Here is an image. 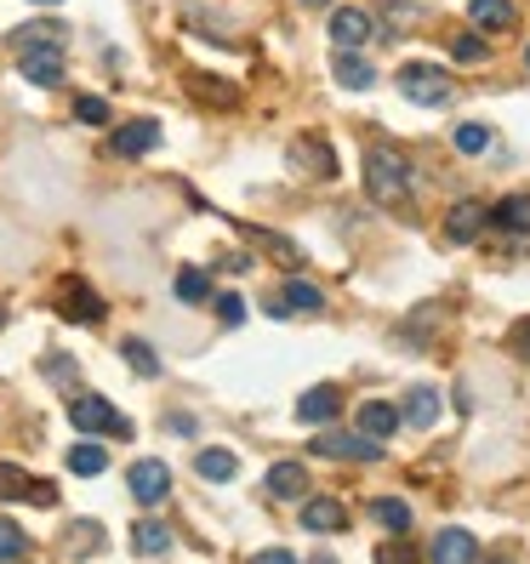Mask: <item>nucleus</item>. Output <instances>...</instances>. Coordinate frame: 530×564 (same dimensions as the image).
Instances as JSON below:
<instances>
[{"instance_id":"nucleus-1","label":"nucleus","mask_w":530,"mask_h":564,"mask_svg":"<svg viewBox=\"0 0 530 564\" xmlns=\"http://www.w3.org/2000/svg\"><path fill=\"white\" fill-rule=\"evenodd\" d=\"M365 189H371V200H383V205L406 200L411 194L406 154H399V148H365Z\"/></svg>"},{"instance_id":"nucleus-2","label":"nucleus","mask_w":530,"mask_h":564,"mask_svg":"<svg viewBox=\"0 0 530 564\" xmlns=\"http://www.w3.org/2000/svg\"><path fill=\"white\" fill-rule=\"evenodd\" d=\"M399 92H406V103H417V109H445V103L457 97V86H450V74L439 63H406L399 69Z\"/></svg>"},{"instance_id":"nucleus-3","label":"nucleus","mask_w":530,"mask_h":564,"mask_svg":"<svg viewBox=\"0 0 530 564\" xmlns=\"http://www.w3.org/2000/svg\"><path fill=\"white\" fill-rule=\"evenodd\" d=\"M69 422L81 428V433H109V440H132V422H125L109 399H97V394H74V399H69Z\"/></svg>"},{"instance_id":"nucleus-4","label":"nucleus","mask_w":530,"mask_h":564,"mask_svg":"<svg viewBox=\"0 0 530 564\" xmlns=\"http://www.w3.org/2000/svg\"><path fill=\"white\" fill-rule=\"evenodd\" d=\"M314 456L332 461H383V440H365L360 428H325L314 440Z\"/></svg>"},{"instance_id":"nucleus-5","label":"nucleus","mask_w":530,"mask_h":564,"mask_svg":"<svg viewBox=\"0 0 530 564\" xmlns=\"http://www.w3.org/2000/svg\"><path fill=\"white\" fill-rule=\"evenodd\" d=\"M58 314L74 320V325H97L104 320V297H97L86 279H63V291H58Z\"/></svg>"},{"instance_id":"nucleus-6","label":"nucleus","mask_w":530,"mask_h":564,"mask_svg":"<svg viewBox=\"0 0 530 564\" xmlns=\"http://www.w3.org/2000/svg\"><path fill=\"white\" fill-rule=\"evenodd\" d=\"M148 148H160V125H155V120H125V125H115L109 154H120V160H143Z\"/></svg>"},{"instance_id":"nucleus-7","label":"nucleus","mask_w":530,"mask_h":564,"mask_svg":"<svg viewBox=\"0 0 530 564\" xmlns=\"http://www.w3.org/2000/svg\"><path fill=\"white\" fill-rule=\"evenodd\" d=\"M125 484H132V496H137L143 507H155V502L171 496V468H166V461H132Z\"/></svg>"},{"instance_id":"nucleus-8","label":"nucleus","mask_w":530,"mask_h":564,"mask_svg":"<svg viewBox=\"0 0 530 564\" xmlns=\"http://www.w3.org/2000/svg\"><path fill=\"white\" fill-rule=\"evenodd\" d=\"M63 40H69L63 17H35L23 29H12V51H63Z\"/></svg>"},{"instance_id":"nucleus-9","label":"nucleus","mask_w":530,"mask_h":564,"mask_svg":"<svg viewBox=\"0 0 530 564\" xmlns=\"http://www.w3.org/2000/svg\"><path fill=\"white\" fill-rule=\"evenodd\" d=\"M485 223H491L485 200H457V205H450V217H445V235L457 240V245H468V240L485 235Z\"/></svg>"},{"instance_id":"nucleus-10","label":"nucleus","mask_w":530,"mask_h":564,"mask_svg":"<svg viewBox=\"0 0 530 564\" xmlns=\"http://www.w3.org/2000/svg\"><path fill=\"white\" fill-rule=\"evenodd\" d=\"M17 69L29 86H63V51H17Z\"/></svg>"},{"instance_id":"nucleus-11","label":"nucleus","mask_w":530,"mask_h":564,"mask_svg":"<svg viewBox=\"0 0 530 564\" xmlns=\"http://www.w3.org/2000/svg\"><path fill=\"white\" fill-rule=\"evenodd\" d=\"M17 496H35L40 507H52L58 502V491L52 484H35L23 468H12V461H0V502H17Z\"/></svg>"},{"instance_id":"nucleus-12","label":"nucleus","mask_w":530,"mask_h":564,"mask_svg":"<svg viewBox=\"0 0 530 564\" xmlns=\"http://www.w3.org/2000/svg\"><path fill=\"white\" fill-rule=\"evenodd\" d=\"M427 559H434V564H473V559H479L473 530H457V525L439 530V536H434V548H427Z\"/></svg>"},{"instance_id":"nucleus-13","label":"nucleus","mask_w":530,"mask_h":564,"mask_svg":"<svg viewBox=\"0 0 530 564\" xmlns=\"http://www.w3.org/2000/svg\"><path fill=\"white\" fill-rule=\"evenodd\" d=\"M348 525V513L337 496H309L302 502V530H314V536H337Z\"/></svg>"},{"instance_id":"nucleus-14","label":"nucleus","mask_w":530,"mask_h":564,"mask_svg":"<svg viewBox=\"0 0 530 564\" xmlns=\"http://www.w3.org/2000/svg\"><path fill=\"white\" fill-rule=\"evenodd\" d=\"M325 29H332V40H337L342 51H353V46H365V40H371V17H365L360 7H337Z\"/></svg>"},{"instance_id":"nucleus-15","label":"nucleus","mask_w":530,"mask_h":564,"mask_svg":"<svg viewBox=\"0 0 530 564\" xmlns=\"http://www.w3.org/2000/svg\"><path fill=\"white\" fill-rule=\"evenodd\" d=\"M297 417L302 422H337L342 417V394L332 388V382H320V388H309L297 399Z\"/></svg>"},{"instance_id":"nucleus-16","label":"nucleus","mask_w":530,"mask_h":564,"mask_svg":"<svg viewBox=\"0 0 530 564\" xmlns=\"http://www.w3.org/2000/svg\"><path fill=\"white\" fill-rule=\"evenodd\" d=\"M302 491H309V468H302V461H274L268 468V496L302 502Z\"/></svg>"},{"instance_id":"nucleus-17","label":"nucleus","mask_w":530,"mask_h":564,"mask_svg":"<svg viewBox=\"0 0 530 564\" xmlns=\"http://www.w3.org/2000/svg\"><path fill=\"white\" fill-rule=\"evenodd\" d=\"M132 548H137V559H166V553H171V525L137 519V525H132Z\"/></svg>"},{"instance_id":"nucleus-18","label":"nucleus","mask_w":530,"mask_h":564,"mask_svg":"<svg viewBox=\"0 0 530 564\" xmlns=\"http://www.w3.org/2000/svg\"><path fill=\"white\" fill-rule=\"evenodd\" d=\"M189 97H200V103H212V109H234L240 103V86H229V81H212V74H189Z\"/></svg>"},{"instance_id":"nucleus-19","label":"nucleus","mask_w":530,"mask_h":564,"mask_svg":"<svg viewBox=\"0 0 530 564\" xmlns=\"http://www.w3.org/2000/svg\"><path fill=\"white\" fill-rule=\"evenodd\" d=\"M291 166H297V171H314V177H337V154L325 148L320 137H309V143L291 148Z\"/></svg>"},{"instance_id":"nucleus-20","label":"nucleus","mask_w":530,"mask_h":564,"mask_svg":"<svg viewBox=\"0 0 530 564\" xmlns=\"http://www.w3.org/2000/svg\"><path fill=\"white\" fill-rule=\"evenodd\" d=\"M468 17L479 29L502 35V29H514V0H468Z\"/></svg>"},{"instance_id":"nucleus-21","label":"nucleus","mask_w":530,"mask_h":564,"mask_svg":"<svg viewBox=\"0 0 530 564\" xmlns=\"http://www.w3.org/2000/svg\"><path fill=\"white\" fill-rule=\"evenodd\" d=\"M399 422H417V428H434L439 422V394L427 388V382H417V388L406 394V417Z\"/></svg>"},{"instance_id":"nucleus-22","label":"nucleus","mask_w":530,"mask_h":564,"mask_svg":"<svg viewBox=\"0 0 530 564\" xmlns=\"http://www.w3.org/2000/svg\"><path fill=\"white\" fill-rule=\"evenodd\" d=\"M332 74H337V86H348V92H365V86H376V69L360 58V51H342Z\"/></svg>"},{"instance_id":"nucleus-23","label":"nucleus","mask_w":530,"mask_h":564,"mask_svg":"<svg viewBox=\"0 0 530 564\" xmlns=\"http://www.w3.org/2000/svg\"><path fill=\"white\" fill-rule=\"evenodd\" d=\"M394 422H399V410H394L388 399H371V405L360 410V433H365V440H388Z\"/></svg>"},{"instance_id":"nucleus-24","label":"nucleus","mask_w":530,"mask_h":564,"mask_svg":"<svg viewBox=\"0 0 530 564\" xmlns=\"http://www.w3.org/2000/svg\"><path fill=\"white\" fill-rule=\"evenodd\" d=\"M194 468H200V479H206V484H229L240 461H234V451H200Z\"/></svg>"},{"instance_id":"nucleus-25","label":"nucleus","mask_w":530,"mask_h":564,"mask_svg":"<svg viewBox=\"0 0 530 564\" xmlns=\"http://www.w3.org/2000/svg\"><path fill=\"white\" fill-rule=\"evenodd\" d=\"M491 223H496V228H514V235H530V194H508V200L491 212Z\"/></svg>"},{"instance_id":"nucleus-26","label":"nucleus","mask_w":530,"mask_h":564,"mask_svg":"<svg viewBox=\"0 0 530 564\" xmlns=\"http://www.w3.org/2000/svg\"><path fill=\"white\" fill-rule=\"evenodd\" d=\"M371 519L383 525V530H394V536H406V530H411V507L399 502V496H376V502H371Z\"/></svg>"},{"instance_id":"nucleus-27","label":"nucleus","mask_w":530,"mask_h":564,"mask_svg":"<svg viewBox=\"0 0 530 564\" xmlns=\"http://www.w3.org/2000/svg\"><path fill=\"white\" fill-rule=\"evenodd\" d=\"M286 308H302V314H320V308H325V291L320 286H309V279H286Z\"/></svg>"},{"instance_id":"nucleus-28","label":"nucleus","mask_w":530,"mask_h":564,"mask_svg":"<svg viewBox=\"0 0 530 564\" xmlns=\"http://www.w3.org/2000/svg\"><path fill=\"white\" fill-rule=\"evenodd\" d=\"M450 143H457L462 154H491L496 132H491V125H479V120H468V125H457V137H450Z\"/></svg>"},{"instance_id":"nucleus-29","label":"nucleus","mask_w":530,"mask_h":564,"mask_svg":"<svg viewBox=\"0 0 530 564\" xmlns=\"http://www.w3.org/2000/svg\"><path fill=\"white\" fill-rule=\"evenodd\" d=\"M177 297H183V302H206L212 297V274L206 268H177Z\"/></svg>"},{"instance_id":"nucleus-30","label":"nucleus","mask_w":530,"mask_h":564,"mask_svg":"<svg viewBox=\"0 0 530 564\" xmlns=\"http://www.w3.org/2000/svg\"><path fill=\"white\" fill-rule=\"evenodd\" d=\"M69 468L81 473V479H97V473L109 468V456H104V445H74L69 451Z\"/></svg>"},{"instance_id":"nucleus-31","label":"nucleus","mask_w":530,"mask_h":564,"mask_svg":"<svg viewBox=\"0 0 530 564\" xmlns=\"http://www.w3.org/2000/svg\"><path fill=\"white\" fill-rule=\"evenodd\" d=\"M23 553H29V536H23V525L0 519V564H17Z\"/></svg>"},{"instance_id":"nucleus-32","label":"nucleus","mask_w":530,"mask_h":564,"mask_svg":"<svg viewBox=\"0 0 530 564\" xmlns=\"http://www.w3.org/2000/svg\"><path fill=\"white\" fill-rule=\"evenodd\" d=\"M450 58H457V63H485L491 58V40L485 35H457V40H450Z\"/></svg>"},{"instance_id":"nucleus-33","label":"nucleus","mask_w":530,"mask_h":564,"mask_svg":"<svg viewBox=\"0 0 530 564\" xmlns=\"http://www.w3.org/2000/svg\"><path fill=\"white\" fill-rule=\"evenodd\" d=\"M120 353L132 359V371H137V376H160V359H155V348H148V343H137V337H132V343H120Z\"/></svg>"},{"instance_id":"nucleus-34","label":"nucleus","mask_w":530,"mask_h":564,"mask_svg":"<svg viewBox=\"0 0 530 564\" xmlns=\"http://www.w3.org/2000/svg\"><path fill=\"white\" fill-rule=\"evenodd\" d=\"M74 120H81V125H104V120H109V103L97 97V92H86V97H74Z\"/></svg>"},{"instance_id":"nucleus-35","label":"nucleus","mask_w":530,"mask_h":564,"mask_svg":"<svg viewBox=\"0 0 530 564\" xmlns=\"http://www.w3.org/2000/svg\"><path fill=\"white\" fill-rule=\"evenodd\" d=\"M46 376H52L58 388H69V394H74V382H81V365H74L69 353H52V359H46Z\"/></svg>"},{"instance_id":"nucleus-36","label":"nucleus","mask_w":530,"mask_h":564,"mask_svg":"<svg viewBox=\"0 0 530 564\" xmlns=\"http://www.w3.org/2000/svg\"><path fill=\"white\" fill-rule=\"evenodd\" d=\"M217 320H222V325H240V320H245V297L222 291V297H217Z\"/></svg>"},{"instance_id":"nucleus-37","label":"nucleus","mask_w":530,"mask_h":564,"mask_svg":"<svg viewBox=\"0 0 530 564\" xmlns=\"http://www.w3.org/2000/svg\"><path fill=\"white\" fill-rule=\"evenodd\" d=\"M63 542H69V553H74V548H97V542H104V530H97V525H74Z\"/></svg>"},{"instance_id":"nucleus-38","label":"nucleus","mask_w":530,"mask_h":564,"mask_svg":"<svg viewBox=\"0 0 530 564\" xmlns=\"http://www.w3.org/2000/svg\"><path fill=\"white\" fill-rule=\"evenodd\" d=\"M376 564H411V548H376Z\"/></svg>"},{"instance_id":"nucleus-39","label":"nucleus","mask_w":530,"mask_h":564,"mask_svg":"<svg viewBox=\"0 0 530 564\" xmlns=\"http://www.w3.org/2000/svg\"><path fill=\"white\" fill-rule=\"evenodd\" d=\"M251 564H297V553H286V548H263Z\"/></svg>"},{"instance_id":"nucleus-40","label":"nucleus","mask_w":530,"mask_h":564,"mask_svg":"<svg viewBox=\"0 0 530 564\" xmlns=\"http://www.w3.org/2000/svg\"><path fill=\"white\" fill-rule=\"evenodd\" d=\"M514 353H519V359H530V320L514 331Z\"/></svg>"},{"instance_id":"nucleus-41","label":"nucleus","mask_w":530,"mask_h":564,"mask_svg":"<svg viewBox=\"0 0 530 564\" xmlns=\"http://www.w3.org/2000/svg\"><path fill=\"white\" fill-rule=\"evenodd\" d=\"M171 433H183V440L194 433V417H189V410H177V417H171Z\"/></svg>"},{"instance_id":"nucleus-42","label":"nucleus","mask_w":530,"mask_h":564,"mask_svg":"<svg viewBox=\"0 0 530 564\" xmlns=\"http://www.w3.org/2000/svg\"><path fill=\"white\" fill-rule=\"evenodd\" d=\"M297 7H309V12H320V7H332V0H297Z\"/></svg>"},{"instance_id":"nucleus-43","label":"nucleus","mask_w":530,"mask_h":564,"mask_svg":"<svg viewBox=\"0 0 530 564\" xmlns=\"http://www.w3.org/2000/svg\"><path fill=\"white\" fill-rule=\"evenodd\" d=\"M29 7H63V0H29Z\"/></svg>"},{"instance_id":"nucleus-44","label":"nucleus","mask_w":530,"mask_h":564,"mask_svg":"<svg viewBox=\"0 0 530 564\" xmlns=\"http://www.w3.org/2000/svg\"><path fill=\"white\" fill-rule=\"evenodd\" d=\"M525 69H530V46H525Z\"/></svg>"},{"instance_id":"nucleus-45","label":"nucleus","mask_w":530,"mask_h":564,"mask_svg":"<svg viewBox=\"0 0 530 564\" xmlns=\"http://www.w3.org/2000/svg\"><path fill=\"white\" fill-rule=\"evenodd\" d=\"M491 564H514V559H491Z\"/></svg>"},{"instance_id":"nucleus-46","label":"nucleus","mask_w":530,"mask_h":564,"mask_svg":"<svg viewBox=\"0 0 530 564\" xmlns=\"http://www.w3.org/2000/svg\"><path fill=\"white\" fill-rule=\"evenodd\" d=\"M0 320H7V314H0Z\"/></svg>"}]
</instances>
